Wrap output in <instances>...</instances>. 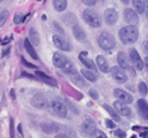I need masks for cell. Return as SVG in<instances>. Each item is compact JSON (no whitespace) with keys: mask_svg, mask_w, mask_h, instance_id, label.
Instances as JSON below:
<instances>
[{"mask_svg":"<svg viewBox=\"0 0 148 138\" xmlns=\"http://www.w3.org/2000/svg\"><path fill=\"white\" fill-rule=\"evenodd\" d=\"M18 131H19V133H21V135H23V130H22V125H19V126H18Z\"/></svg>","mask_w":148,"mask_h":138,"instance_id":"c3c4849f","label":"cell"},{"mask_svg":"<svg viewBox=\"0 0 148 138\" xmlns=\"http://www.w3.org/2000/svg\"><path fill=\"white\" fill-rule=\"evenodd\" d=\"M138 92H140L141 95H146L148 93V88L145 82H140V84H138Z\"/></svg>","mask_w":148,"mask_h":138,"instance_id":"f1b7e54d","label":"cell"},{"mask_svg":"<svg viewBox=\"0 0 148 138\" xmlns=\"http://www.w3.org/2000/svg\"><path fill=\"white\" fill-rule=\"evenodd\" d=\"M12 38H13V37H12V36H11V37H6V38H4V39L1 41V44H3V45H4V44H7V43H8V42H10V41H11Z\"/></svg>","mask_w":148,"mask_h":138,"instance_id":"f35d334b","label":"cell"},{"mask_svg":"<svg viewBox=\"0 0 148 138\" xmlns=\"http://www.w3.org/2000/svg\"><path fill=\"white\" fill-rule=\"evenodd\" d=\"M121 1H122V4H128L129 0H121Z\"/></svg>","mask_w":148,"mask_h":138,"instance_id":"681fc988","label":"cell"},{"mask_svg":"<svg viewBox=\"0 0 148 138\" xmlns=\"http://www.w3.org/2000/svg\"><path fill=\"white\" fill-rule=\"evenodd\" d=\"M10 125H11V138H14V132H13V119H11Z\"/></svg>","mask_w":148,"mask_h":138,"instance_id":"ab89813d","label":"cell"},{"mask_svg":"<svg viewBox=\"0 0 148 138\" xmlns=\"http://www.w3.org/2000/svg\"><path fill=\"white\" fill-rule=\"evenodd\" d=\"M105 124H106V127H109V128H115V123L111 120V119H106L105 120Z\"/></svg>","mask_w":148,"mask_h":138,"instance_id":"8d00e7d4","label":"cell"},{"mask_svg":"<svg viewBox=\"0 0 148 138\" xmlns=\"http://www.w3.org/2000/svg\"><path fill=\"white\" fill-rule=\"evenodd\" d=\"M142 48H143V50L146 52V56H148V42H143Z\"/></svg>","mask_w":148,"mask_h":138,"instance_id":"74e56055","label":"cell"},{"mask_svg":"<svg viewBox=\"0 0 148 138\" xmlns=\"http://www.w3.org/2000/svg\"><path fill=\"white\" fill-rule=\"evenodd\" d=\"M145 14L148 19V0H146V4H145Z\"/></svg>","mask_w":148,"mask_h":138,"instance_id":"60d3db41","label":"cell"},{"mask_svg":"<svg viewBox=\"0 0 148 138\" xmlns=\"http://www.w3.org/2000/svg\"><path fill=\"white\" fill-rule=\"evenodd\" d=\"M133 6L137 13H145V4L146 0H132Z\"/></svg>","mask_w":148,"mask_h":138,"instance_id":"603a6c76","label":"cell"},{"mask_svg":"<svg viewBox=\"0 0 148 138\" xmlns=\"http://www.w3.org/2000/svg\"><path fill=\"white\" fill-rule=\"evenodd\" d=\"M41 127L45 133H55V132H58L60 130L59 125L55 124V123H44V124L41 125Z\"/></svg>","mask_w":148,"mask_h":138,"instance_id":"ffe728a7","label":"cell"},{"mask_svg":"<svg viewBox=\"0 0 148 138\" xmlns=\"http://www.w3.org/2000/svg\"><path fill=\"white\" fill-rule=\"evenodd\" d=\"M96 61H97V67H98V69H99L101 73H108V71H109L108 61H106V58L103 56V55H98L97 58H96Z\"/></svg>","mask_w":148,"mask_h":138,"instance_id":"ac0fdd59","label":"cell"},{"mask_svg":"<svg viewBox=\"0 0 148 138\" xmlns=\"http://www.w3.org/2000/svg\"><path fill=\"white\" fill-rule=\"evenodd\" d=\"M22 63L24 64L25 67H27V68H32V69H37V67L36 66H34V64H31V63H29V62H26V60L23 57L22 58Z\"/></svg>","mask_w":148,"mask_h":138,"instance_id":"1f68e13d","label":"cell"},{"mask_svg":"<svg viewBox=\"0 0 148 138\" xmlns=\"http://www.w3.org/2000/svg\"><path fill=\"white\" fill-rule=\"evenodd\" d=\"M50 107L53 108V111L56 113L58 116H60V117H62V118H64L67 116V108H66V106H64L61 101H59V100H53L51 103H50Z\"/></svg>","mask_w":148,"mask_h":138,"instance_id":"52a82bcc","label":"cell"},{"mask_svg":"<svg viewBox=\"0 0 148 138\" xmlns=\"http://www.w3.org/2000/svg\"><path fill=\"white\" fill-rule=\"evenodd\" d=\"M10 50H11L10 48H7V49H5V51H3V57H4V56H6V55H7L8 52H10Z\"/></svg>","mask_w":148,"mask_h":138,"instance_id":"f6af8a7d","label":"cell"},{"mask_svg":"<svg viewBox=\"0 0 148 138\" xmlns=\"http://www.w3.org/2000/svg\"><path fill=\"white\" fill-rule=\"evenodd\" d=\"M36 76L37 77H40L43 82H45L47 85H49V86H54V87H56L58 86V82L55 81L54 79H51L50 76H48V75H45L43 71H41V70H36Z\"/></svg>","mask_w":148,"mask_h":138,"instance_id":"d6986e66","label":"cell"},{"mask_svg":"<svg viewBox=\"0 0 148 138\" xmlns=\"http://www.w3.org/2000/svg\"><path fill=\"white\" fill-rule=\"evenodd\" d=\"M53 42H54V44H55V47H56L58 49H60V50L71 51V49H72L71 44H69L66 39H64V38H62L61 36H59V35L53 36Z\"/></svg>","mask_w":148,"mask_h":138,"instance_id":"5b68a950","label":"cell"},{"mask_svg":"<svg viewBox=\"0 0 148 138\" xmlns=\"http://www.w3.org/2000/svg\"><path fill=\"white\" fill-rule=\"evenodd\" d=\"M10 94H11V98H12V99H14V98H16V93H14V90H13V89L11 90V93H10Z\"/></svg>","mask_w":148,"mask_h":138,"instance_id":"7dc6e473","label":"cell"},{"mask_svg":"<svg viewBox=\"0 0 148 138\" xmlns=\"http://www.w3.org/2000/svg\"><path fill=\"white\" fill-rule=\"evenodd\" d=\"M63 20L66 22V24H68V25H74V26H75L77 23H78L75 16H74L73 13H68V14H66V16L63 17Z\"/></svg>","mask_w":148,"mask_h":138,"instance_id":"4316f807","label":"cell"},{"mask_svg":"<svg viewBox=\"0 0 148 138\" xmlns=\"http://www.w3.org/2000/svg\"><path fill=\"white\" fill-rule=\"evenodd\" d=\"M31 104L36 107V108H45L48 105L47 100H45V98L41 94H36L32 99H31Z\"/></svg>","mask_w":148,"mask_h":138,"instance_id":"e0dca14e","label":"cell"},{"mask_svg":"<svg viewBox=\"0 0 148 138\" xmlns=\"http://www.w3.org/2000/svg\"><path fill=\"white\" fill-rule=\"evenodd\" d=\"M0 1H4V0H0Z\"/></svg>","mask_w":148,"mask_h":138,"instance_id":"816d5d0a","label":"cell"},{"mask_svg":"<svg viewBox=\"0 0 148 138\" xmlns=\"http://www.w3.org/2000/svg\"><path fill=\"white\" fill-rule=\"evenodd\" d=\"M97 130L96 128V123L93 119H86V120L82 122L81 124V131L84 132L86 136L88 135H93V132Z\"/></svg>","mask_w":148,"mask_h":138,"instance_id":"9c48e42d","label":"cell"},{"mask_svg":"<svg viewBox=\"0 0 148 138\" xmlns=\"http://www.w3.org/2000/svg\"><path fill=\"white\" fill-rule=\"evenodd\" d=\"M114 108L116 109V111L121 114V116H124V117H128L132 114V109L130 107H128V105L125 103H122V101H115L114 103Z\"/></svg>","mask_w":148,"mask_h":138,"instance_id":"30bf717a","label":"cell"},{"mask_svg":"<svg viewBox=\"0 0 148 138\" xmlns=\"http://www.w3.org/2000/svg\"><path fill=\"white\" fill-rule=\"evenodd\" d=\"M32 45H34V44L30 42V39H25V41H24V48H25V50L27 51V54H29L34 60H38V55L36 54V51H35V49H34Z\"/></svg>","mask_w":148,"mask_h":138,"instance_id":"7402d4cb","label":"cell"},{"mask_svg":"<svg viewBox=\"0 0 148 138\" xmlns=\"http://www.w3.org/2000/svg\"><path fill=\"white\" fill-rule=\"evenodd\" d=\"M98 44H99V47L103 49V50H111L114 47H115V38H114V36L104 31V32H101L99 35V37H98Z\"/></svg>","mask_w":148,"mask_h":138,"instance_id":"3957f363","label":"cell"},{"mask_svg":"<svg viewBox=\"0 0 148 138\" xmlns=\"http://www.w3.org/2000/svg\"><path fill=\"white\" fill-rule=\"evenodd\" d=\"M55 138H69V137L66 136V135H63V133H60V135H58V136H55Z\"/></svg>","mask_w":148,"mask_h":138,"instance_id":"7bdbcfd3","label":"cell"},{"mask_svg":"<svg viewBox=\"0 0 148 138\" xmlns=\"http://www.w3.org/2000/svg\"><path fill=\"white\" fill-rule=\"evenodd\" d=\"M53 63H54L55 67H58L59 69L66 71V73H73L74 71L73 63L69 61L68 57H66L61 52H54V55H53Z\"/></svg>","mask_w":148,"mask_h":138,"instance_id":"7a4b0ae2","label":"cell"},{"mask_svg":"<svg viewBox=\"0 0 148 138\" xmlns=\"http://www.w3.org/2000/svg\"><path fill=\"white\" fill-rule=\"evenodd\" d=\"M73 35H74V37H75L78 41L80 42H84L86 39V33L85 31L82 30V27H80L79 25H75V26H73Z\"/></svg>","mask_w":148,"mask_h":138,"instance_id":"44dd1931","label":"cell"},{"mask_svg":"<svg viewBox=\"0 0 148 138\" xmlns=\"http://www.w3.org/2000/svg\"><path fill=\"white\" fill-rule=\"evenodd\" d=\"M115 135H116L118 138H127V137H125L127 135H125V132H124L123 130H116V131H115Z\"/></svg>","mask_w":148,"mask_h":138,"instance_id":"836d02e7","label":"cell"},{"mask_svg":"<svg viewBox=\"0 0 148 138\" xmlns=\"http://www.w3.org/2000/svg\"><path fill=\"white\" fill-rule=\"evenodd\" d=\"M29 39L34 45H38L40 44V35L35 29H30L29 31Z\"/></svg>","mask_w":148,"mask_h":138,"instance_id":"484cf974","label":"cell"},{"mask_svg":"<svg viewBox=\"0 0 148 138\" xmlns=\"http://www.w3.org/2000/svg\"><path fill=\"white\" fill-rule=\"evenodd\" d=\"M117 61H118V66L121 67L122 69H125V70H130L133 74H134V71L132 70V68L129 67V64H128V57H127V55L123 52V51H119L118 55H117Z\"/></svg>","mask_w":148,"mask_h":138,"instance_id":"2e32d148","label":"cell"},{"mask_svg":"<svg viewBox=\"0 0 148 138\" xmlns=\"http://www.w3.org/2000/svg\"><path fill=\"white\" fill-rule=\"evenodd\" d=\"M81 74L85 79H87L91 82H96L97 81V75L95 74V71H92L90 69H82L81 70Z\"/></svg>","mask_w":148,"mask_h":138,"instance_id":"d4e9b609","label":"cell"},{"mask_svg":"<svg viewBox=\"0 0 148 138\" xmlns=\"http://www.w3.org/2000/svg\"><path fill=\"white\" fill-rule=\"evenodd\" d=\"M129 58H130L132 63L135 66V68L137 70H142L143 69V66H145V63L143 61L141 60V56H140V54H138L135 49H132L130 52H129Z\"/></svg>","mask_w":148,"mask_h":138,"instance_id":"8992f818","label":"cell"},{"mask_svg":"<svg viewBox=\"0 0 148 138\" xmlns=\"http://www.w3.org/2000/svg\"><path fill=\"white\" fill-rule=\"evenodd\" d=\"M132 138H136V137H135V136H133V137H132Z\"/></svg>","mask_w":148,"mask_h":138,"instance_id":"f907efd6","label":"cell"},{"mask_svg":"<svg viewBox=\"0 0 148 138\" xmlns=\"http://www.w3.org/2000/svg\"><path fill=\"white\" fill-rule=\"evenodd\" d=\"M22 75H23V76H26V77H30V79H35V76H34V75H31V74H27V73H23Z\"/></svg>","mask_w":148,"mask_h":138,"instance_id":"ee69618b","label":"cell"},{"mask_svg":"<svg viewBox=\"0 0 148 138\" xmlns=\"http://www.w3.org/2000/svg\"><path fill=\"white\" fill-rule=\"evenodd\" d=\"M92 136H93V138H108V136L101 130H98V128L93 132V135H92Z\"/></svg>","mask_w":148,"mask_h":138,"instance_id":"4dcf8cb0","label":"cell"},{"mask_svg":"<svg viewBox=\"0 0 148 138\" xmlns=\"http://www.w3.org/2000/svg\"><path fill=\"white\" fill-rule=\"evenodd\" d=\"M53 4L58 12H62L67 7V0H53Z\"/></svg>","mask_w":148,"mask_h":138,"instance_id":"cb8c5ba5","label":"cell"},{"mask_svg":"<svg viewBox=\"0 0 148 138\" xmlns=\"http://www.w3.org/2000/svg\"><path fill=\"white\" fill-rule=\"evenodd\" d=\"M142 138H148V128H146V130L143 131V132H141V135H140Z\"/></svg>","mask_w":148,"mask_h":138,"instance_id":"b9f144b4","label":"cell"},{"mask_svg":"<svg viewBox=\"0 0 148 138\" xmlns=\"http://www.w3.org/2000/svg\"><path fill=\"white\" fill-rule=\"evenodd\" d=\"M124 20L129 25H136L138 23V16L136 11L132 10V8H125L124 10Z\"/></svg>","mask_w":148,"mask_h":138,"instance_id":"7c38bea8","label":"cell"},{"mask_svg":"<svg viewBox=\"0 0 148 138\" xmlns=\"http://www.w3.org/2000/svg\"><path fill=\"white\" fill-rule=\"evenodd\" d=\"M114 95L122 103H125V104H130L133 103V97L128 93V92L123 90V89H119V88H116L114 90Z\"/></svg>","mask_w":148,"mask_h":138,"instance_id":"8fae6325","label":"cell"},{"mask_svg":"<svg viewBox=\"0 0 148 138\" xmlns=\"http://www.w3.org/2000/svg\"><path fill=\"white\" fill-rule=\"evenodd\" d=\"M138 38V31L135 25H127L119 30V39L123 44H132L135 43Z\"/></svg>","mask_w":148,"mask_h":138,"instance_id":"6da1fadb","label":"cell"},{"mask_svg":"<svg viewBox=\"0 0 148 138\" xmlns=\"http://www.w3.org/2000/svg\"><path fill=\"white\" fill-rule=\"evenodd\" d=\"M137 109H138V114L142 119L148 120V104L147 101L143 99H140L137 101Z\"/></svg>","mask_w":148,"mask_h":138,"instance_id":"9a60e30c","label":"cell"},{"mask_svg":"<svg viewBox=\"0 0 148 138\" xmlns=\"http://www.w3.org/2000/svg\"><path fill=\"white\" fill-rule=\"evenodd\" d=\"M104 19L109 25H114L118 20V12L115 8H108L104 12Z\"/></svg>","mask_w":148,"mask_h":138,"instance_id":"4fadbf2b","label":"cell"},{"mask_svg":"<svg viewBox=\"0 0 148 138\" xmlns=\"http://www.w3.org/2000/svg\"><path fill=\"white\" fill-rule=\"evenodd\" d=\"M104 108H105L106 111L110 113V116L112 117V119H114V120H116V122H119V113L116 111V109H114L112 107H110L109 105H104Z\"/></svg>","mask_w":148,"mask_h":138,"instance_id":"83f0119b","label":"cell"},{"mask_svg":"<svg viewBox=\"0 0 148 138\" xmlns=\"http://www.w3.org/2000/svg\"><path fill=\"white\" fill-rule=\"evenodd\" d=\"M81 1L84 3L85 5H87V6H93V5L97 4L98 0H81Z\"/></svg>","mask_w":148,"mask_h":138,"instance_id":"e575fe53","label":"cell"},{"mask_svg":"<svg viewBox=\"0 0 148 138\" xmlns=\"http://www.w3.org/2000/svg\"><path fill=\"white\" fill-rule=\"evenodd\" d=\"M7 17H8V12L6 11V10H3L1 11V13H0V25H4L5 24V22L7 20Z\"/></svg>","mask_w":148,"mask_h":138,"instance_id":"f546056e","label":"cell"},{"mask_svg":"<svg viewBox=\"0 0 148 138\" xmlns=\"http://www.w3.org/2000/svg\"><path fill=\"white\" fill-rule=\"evenodd\" d=\"M145 66L148 69V56H146V58H145Z\"/></svg>","mask_w":148,"mask_h":138,"instance_id":"bcb514c9","label":"cell"},{"mask_svg":"<svg viewBox=\"0 0 148 138\" xmlns=\"http://www.w3.org/2000/svg\"><path fill=\"white\" fill-rule=\"evenodd\" d=\"M82 18H84L86 24L90 25L91 27H99L101 24L99 16L92 10H85L84 13H82Z\"/></svg>","mask_w":148,"mask_h":138,"instance_id":"277c9868","label":"cell"},{"mask_svg":"<svg viewBox=\"0 0 148 138\" xmlns=\"http://www.w3.org/2000/svg\"><path fill=\"white\" fill-rule=\"evenodd\" d=\"M87 56H88V52H87V51H82V52L79 54V60L85 64V67H86L87 69H90V70H92V71H97L96 64L92 62V60H90Z\"/></svg>","mask_w":148,"mask_h":138,"instance_id":"5bb4252c","label":"cell"},{"mask_svg":"<svg viewBox=\"0 0 148 138\" xmlns=\"http://www.w3.org/2000/svg\"><path fill=\"white\" fill-rule=\"evenodd\" d=\"M23 18L24 17H22L21 13H17L16 17H14V24H19L21 22H23Z\"/></svg>","mask_w":148,"mask_h":138,"instance_id":"d590c367","label":"cell"},{"mask_svg":"<svg viewBox=\"0 0 148 138\" xmlns=\"http://www.w3.org/2000/svg\"><path fill=\"white\" fill-rule=\"evenodd\" d=\"M110 71H111V75H112V77L117 82H119V84H124V82L128 80L125 73L122 70L121 67H117V66L116 67H112V68L110 69Z\"/></svg>","mask_w":148,"mask_h":138,"instance_id":"ba28073f","label":"cell"},{"mask_svg":"<svg viewBox=\"0 0 148 138\" xmlns=\"http://www.w3.org/2000/svg\"><path fill=\"white\" fill-rule=\"evenodd\" d=\"M88 95H90L92 99H95V100L98 99V93H97L95 89H90V90H88Z\"/></svg>","mask_w":148,"mask_h":138,"instance_id":"d6a6232c","label":"cell"}]
</instances>
